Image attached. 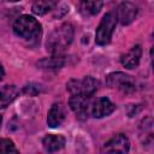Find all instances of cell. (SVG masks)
<instances>
[{"label": "cell", "instance_id": "277c9868", "mask_svg": "<svg viewBox=\"0 0 154 154\" xmlns=\"http://www.w3.org/2000/svg\"><path fill=\"white\" fill-rule=\"evenodd\" d=\"M99 81L91 76H85L81 79H71L67 82L66 88L71 94H81L91 97L99 89Z\"/></svg>", "mask_w": 154, "mask_h": 154}, {"label": "cell", "instance_id": "6da1fadb", "mask_svg": "<svg viewBox=\"0 0 154 154\" xmlns=\"http://www.w3.org/2000/svg\"><path fill=\"white\" fill-rule=\"evenodd\" d=\"M75 30L72 24L64 23L55 28L47 37L46 49L52 55H61L71 45Z\"/></svg>", "mask_w": 154, "mask_h": 154}, {"label": "cell", "instance_id": "52a82bcc", "mask_svg": "<svg viewBox=\"0 0 154 154\" xmlns=\"http://www.w3.org/2000/svg\"><path fill=\"white\" fill-rule=\"evenodd\" d=\"M130 148L129 140L125 135L118 134L103 144L102 152L105 153H128Z\"/></svg>", "mask_w": 154, "mask_h": 154}, {"label": "cell", "instance_id": "5b68a950", "mask_svg": "<svg viewBox=\"0 0 154 154\" xmlns=\"http://www.w3.org/2000/svg\"><path fill=\"white\" fill-rule=\"evenodd\" d=\"M106 83L111 88H117L118 90L130 94L132 93L136 87H135V81L131 78V76L124 73V72H113L109 73L106 78Z\"/></svg>", "mask_w": 154, "mask_h": 154}, {"label": "cell", "instance_id": "ffe728a7", "mask_svg": "<svg viewBox=\"0 0 154 154\" xmlns=\"http://www.w3.org/2000/svg\"><path fill=\"white\" fill-rule=\"evenodd\" d=\"M7 1H11V2H16V1H19V0H7Z\"/></svg>", "mask_w": 154, "mask_h": 154}, {"label": "cell", "instance_id": "5bb4252c", "mask_svg": "<svg viewBox=\"0 0 154 154\" xmlns=\"http://www.w3.org/2000/svg\"><path fill=\"white\" fill-rule=\"evenodd\" d=\"M102 0H81L78 4V11L83 16H94L102 8Z\"/></svg>", "mask_w": 154, "mask_h": 154}, {"label": "cell", "instance_id": "3957f363", "mask_svg": "<svg viewBox=\"0 0 154 154\" xmlns=\"http://www.w3.org/2000/svg\"><path fill=\"white\" fill-rule=\"evenodd\" d=\"M116 24H117L116 13L108 12L102 17V19H101V22H100V24H99V26L96 29V32H95V42H96V45L106 46L107 43H109L112 34H113L114 28H116Z\"/></svg>", "mask_w": 154, "mask_h": 154}, {"label": "cell", "instance_id": "8992f818", "mask_svg": "<svg viewBox=\"0 0 154 154\" xmlns=\"http://www.w3.org/2000/svg\"><path fill=\"white\" fill-rule=\"evenodd\" d=\"M90 97L81 94H71V97L69 99V106L76 114V117L81 120H84L89 116L90 109Z\"/></svg>", "mask_w": 154, "mask_h": 154}, {"label": "cell", "instance_id": "ac0fdd59", "mask_svg": "<svg viewBox=\"0 0 154 154\" xmlns=\"http://www.w3.org/2000/svg\"><path fill=\"white\" fill-rule=\"evenodd\" d=\"M0 153H18V149L11 140L0 138Z\"/></svg>", "mask_w": 154, "mask_h": 154}, {"label": "cell", "instance_id": "8fae6325", "mask_svg": "<svg viewBox=\"0 0 154 154\" xmlns=\"http://www.w3.org/2000/svg\"><path fill=\"white\" fill-rule=\"evenodd\" d=\"M65 119V109L64 106L58 102V103H53L52 107L48 111V116H47V124L51 128H58L63 124Z\"/></svg>", "mask_w": 154, "mask_h": 154}, {"label": "cell", "instance_id": "9c48e42d", "mask_svg": "<svg viewBox=\"0 0 154 154\" xmlns=\"http://www.w3.org/2000/svg\"><path fill=\"white\" fill-rule=\"evenodd\" d=\"M117 19H119V22L123 25H129L130 23L134 22V19L137 16V7L129 1H124L118 6L117 10Z\"/></svg>", "mask_w": 154, "mask_h": 154}, {"label": "cell", "instance_id": "7c38bea8", "mask_svg": "<svg viewBox=\"0 0 154 154\" xmlns=\"http://www.w3.org/2000/svg\"><path fill=\"white\" fill-rule=\"evenodd\" d=\"M66 143V140L61 135H54V134H48L43 137L42 140V146L46 152L48 153H54L64 148Z\"/></svg>", "mask_w": 154, "mask_h": 154}, {"label": "cell", "instance_id": "e0dca14e", "mask_svg": "<svg viewBox=\"0 0 154 154\" xmlns=\"http://www.w3.org/2000/svg\"><path fill=\"white\" fill-rule=\"evenodd\" d=\"M43 91V87L42 84H38V83H29V84H25L24 88H23V93L29 95V96H37L40 95L41 93Z\"/></svg>", "mask_w": 154, "mask_h": 154}, {"label": "cell", "instance_id": "4fadbf2b", "mask_svg": "<svg viewBox=\"0 0 154 154\" xmlns=\"http://www.w3.org/2000/svg\"><path fill=\"white\" fill-rule=\"evenodd\" d=\"M65 65V59L63 55H52L49 58H43L36 63V66L46 71H57Z\"/></svg>", "mask_w": 154, "mask_h": 154}, {"label": "cell", "instance_id": "44dd1931", "mask_svg": "<svg viewBox=\"0 0 154 154\" xmlns=\"http://www.w3.org/2000/svg\"><path fill=\"white\" fill-rule=\"evenodd\" d=\"M1 120H2V118H1V116H0V125H1Z\"/></svg>", "mask_w": 154, "mask_h": 154}, {"label": "cell", "instance_id": "30bf717a", "mask_svg": "<svg viewBox=\"0 0 154 154\" xmlns=\"http://www.w3.org/2000/svg\"><path fill=\"white\" fill-rule=\"evenodd\" d=\"M141 55H142V48L140 45H136L129 52H126L125 54L122 55L120 63L125 69L132 70V69L138 66L140 60H141Z\"/></svg>", "mask_w": 154, "mask_h": 154}, {"label": "cell", "instance_id": "d6986e66", "mask_svg": "<svg viewBox=\"0 0 154 154\" xmlns=\"http://www.w3.org/2000/svg\"><path fill=\"white\" fill-rule=\"evenodd\" d=\"M4 76H5V71H4V67H2V65L0 64V81L4 78Z\"/></svg>", "mask_w": 154, "mask_h": 154}, {"label": "cell", "instance_id": "ba28073f", "mask_svg": "<svg viewBox=\"0 0 154 154\" xmlns=\"http://www.w3.org/2000/svg\"><path fill=\"white\" fill-rule=\"evenodd\" d=\"M116 109V105L107 97H100L90 105V113L94 118H103Z\"/></svg>", "mask_w": 154, "mask_h": 154}, {"label": "cell", "instance_id": "9a60e30c", "mask_svg": "<svg viewBox=\"0 0 154 154\" xmlns=\"http://www.w3.org/2000/svg\"><path fill=\"white\" fill-rule=\"evenodd\" d=\"M19 94V90L16 85H5L0 90V109L6 108Z\"/></svg>", "mask_w": 154, "mask_h": 154}, {"label": "cell", "instance_id": "7a4b0ae2", "mask_svg": "<svg viewBox=\"0 0 154 154\" xmlns=\"http://www.w3.org/2000/svg\"><path fill=\"white\" fill-rule=\"evenodd\" d=\"M13 32L16 36L29 41V42H38L41 34H42V28L41 24L31 16L29 14H23L18 17L14 23H13Z\"/></svg>", "mask_w": 154, "mask_h": 154}, {"label": "cell", "instance_id": "2e32d148", "mask_svg": "<svg viewBox=\"0 0 154 154\" xmlns=\"http://www.w3.org/2000/svg\"><path fill=\"white\" fill-rule=\"evenodd\" d=\"M58 0H34L31 5V10L37 16H43L51 10H53L57 5Z\"/></svg>", "mask_w": 154, "mask_h": 154}]
</instances>
